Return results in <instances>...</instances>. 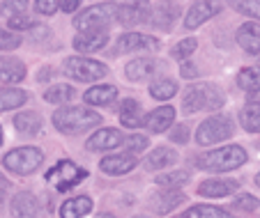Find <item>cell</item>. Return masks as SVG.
I'll list each match as a JSON object with an SVG mask.
<instances>
[{
  "mask_svg": "<svg viewBox=\"0 0 260 218\" xmlns=\"http://www.w3.org/2000/svg\"><path fill=\"white\" fill-rule=\"evenodd\" d=\"M25 7H28V0H5V3L0 5V14L14 19V16H19V14H25Z\"/></svg>",
  "mask_w": 260,
  "mask_h": 218,
  "instance_id": "37",
  "label": "cell"
},
{
  "mask_svg": "<svg viewBox=\"0 0 260 218\" xmlns=\"http://www.w3.org/2000/svg\"><path fill=\"white\" fill-rule=\"evenodd\" d=\"M154 69H157V62H154L152 58H138V60H134V62H129L124 71H127L129 81H145Z\"/></svg>",
  "mask_w": 260,
  "mask_h": 218,
  "instance_id": "25",
  "label": "cell"
},
{
  "mask_svg": "<svg viewBox=\"0 0 260 218\" xmlns=\"http://www.w3.org/2000/svg\"><path fill=\"white\" fill-rule=\"evenodd\" d=\"M85 177H88V172H85L83 168H79V165L74 163V161H69V159L58 161V163L46 172V181L53 184L58 191L74 189V186L79 184L81 179H85Z\"/></svg>",
  "mask_w": 260,
  "mask_h": 218,
  "instance_id": "6",
  "label": "cell"
},
{
  "mask_svg": "<svg viewBox=\"0 0 260 218\" xmlns=\"http://www.w3.org/2000/svg\"><path fill=\"white\" fill-rule=\"evenodd\" d=\"M108 44V34L106 30H99V32H85V34H79L74 39V49L79 53H94V51L104 49Z\"/></svg>",
  "mask_w": 260,
  "mask_h": 218,
  "instance_id": "18",
  "label": "cell"
},
{
  "mask_svg": "<svg viewBox=\"0 0 260 218\" xmlns=\"http://www.w3.org/2000/svg\"><path fill=\"white\" fill-rule=\"evenodd\" d=\"M7 191H10V181L0 174V211H3V204H5V198H7Z\"/></svg>",
  "mask_w": 260,
  "mask_h": 218,
  "instance_id": "44",
  "label": "cell"
},
{
  "mask_svg": "<svg viewBox=\"0 0 260 218\" xmlns=\"http://www.w3.org/2000/svg\"><path fill=\"white\" fill-rule=\"evenodd\" d=\"M175 92H177L175 81H157V83H152V87H150V94H152L154 99H159V101H166V99L175 97Z\"/></svg>",
  "mask_w": 260,
  "mask_h": 218,
  "instance_id": "34",
  "label": "cell"
},
{
  "mask_svg": "<svg viewBox=\"0 0 260 218\" xmlns=\"http://www.w3.org/2000/svg\"><path fill=\"white\" fill-rule=\"evenodd\" d=\"M150 19V5L147 0H136L132 5H120V23L136 25Z\"/></svg>",
  "mask_w": 260,
  "mask_h": 218,
  "instance_id": "16",
  "label": "cell"
},
{
  "mask_svg": "<svg viewBox=\"0 0 260 218\" xmlns=\"http://www.w3.org/2000/svg\"><path fill=\"white\" fill-rule=\"evenodd\" d=\"M21 46V37L14 34L12 30H3L0 28V51H12Z\"/></svg>",
  "mask_w": 260,
  "mask_h": 218,
  "instance_id": "38",
  "label": "cell"
},
{
  "mask_svg": "<svg viewBox=\"0 0 260 218\" xmlns=\"http://www.w3.org/2000/svg\"><path fill=\"white\" fill-rule=\"evenodd\" d=\"M99 168H102V172L113 174V177L127 174L136 168V156H134L132 152H127V154H111V156H106V159H102Z\"/></svg>",
  "mask_w": 260,
  "mask_h": 218,
  "instance_id": "13",
  "label": "cell"
},
{
  "mask_svg": "<svg viewBox=\"0 0 260 218\" xmlns=\"http://www.w3.org/2000/svg\"><path fill=\"white\" fill-rule=\"evenodd\" d=\"M90 209H92V200L88 195H79V198H72L67 202H62L60 218H83L85 213H90Z\"/></svg>",
  "mask_w": 260,
  "mask_h": 218,
  "instance_id": "20",
  "label": "cell"
},
{
  "mask_svg": "<svg viewBox=\"0 0 260 218\" xmlns=\"http://www.w3.org/2000/svg\"><path fill=\"white\" fill-rule=\"evenodd\" d=\"M196 51V39L193 37H187V39H182L180 44H175L173 46V51H171V55L175 60H180V62H184V60L189 58V55Z\"/></svg>",
  "mask_w": 260,
  "mask_h": 218,
  "instance_id": "36",
  "label": "cell"
},
{
  "mask_svg": "<svg viewBox=\"0 0 260 218\" xmlns=\"http://www.w3.org/2000/svg\"><path fill=\"white\" fill-rule=\"evenodd\" d=\"M12 218H40V200L30 191H21L12 200Z\"/></svg>",
  "mask_w": 260,
  "mask_h": 218,
  "instance_id": "11",
  "label": "cell"
},
{
  "mask_svg": "<svg viewBox=\"0 0 260 218\" xmlns=\"http://www.w3.org/2000/svg\"><path fill=\"white\" fill-rule=\"evenodd\" d=\"M14 126L21 131V133H28V136H35L40 133L42 126H44V120H42L40 113L35 111H23L14 117Z\"/></svg>",
  "mask_w": 260,
  "mask_h": 218,
  "instance_id": "24",
  "label": "cell"
},
{
  "mask_svg": "<svg viewBox=\"0 0 260 218\" xmlns=\"http://www.w3.org/2000/svg\"><path fill=\"white\" fill-rule=\"evenodd\" d=\"M159 42L154 37H147L141 32H127L122 37H118L113 46V55L115 53H132V51H143V49H157Z\"/></svg>",
  "mask_w": 260,
  "mask_h": 218,
  "instance_id": "10",
  "label": "cell"
},
{
  "mask_svg": "<svg viewBox=\"0 0 260 218\" xmlns=\"http://www.w3.org/2000/svg\"><path fill=\"white\" fill-rule=\"evenodd\" d=\"M53 124L60 133L74 136V133H83V131L102 124V115L94 111H88L83 106H69L53 113Z\"/></svg>",
  "mask_w": 260,
  "mask_h": 218,
  "instance_id": "1",
  "label": "cell"
},
{
  "mask_svg": "<svg viewBox=\"0 0 260 218\" xmlns=\"http://www.w3.org/2000/svg\"><path fill=\"white\" fill-rule=\"evenodd\" d=\"M255 184H258V186H260V172H258V174H255Z\"/></svg>",
  "mask_w": 260,
  "mask_h": 218,
  "instance_id": "49",
  "label": "cell"
},
{
  "mask_svg": "<svg viewBox=\"0 0 260 218\" xmlns=\"http://www.w3.org/2000/svg\"><path fill=\"white\" fill-rule=\"evenodd\" d=\"M242 126L251 133H260V103H246L240 113Z\"/></svg>",
  "mask_w": 260,
  "mask_h": 218,
  "instance_id": "28",
  "label": "cell"
},
{
  "mask_svg": "<svg viewBox=\"0 0 260 218\" xmlns=\"http://www.w3.org/2000/svg\"><path fill=\"white\" fill-rule=\"evenodd\" d=\"M237 85L244 92H260V67H246L237 76Z\"/></svg>",
  "mask_w": 260,
  "mask_h": 218,
  "instance_id": "31",
  "label": "cell"
},
{
  "mask_svg": "<svg viewBox=\"0 0 260 218\" xmlns=\"http://www.w3.org/2000/svg\"><path fill=\"white\" fill-rule=\"evenodd\" d=\"M219 12H221L219 0H198V3H193V5L189 7L184 25H187L189 30H193V28H198V25L205 23L207 19H212L214 14H219Z\"/></svg>",
  "mask_w": 260,
  "mask_h": 218,
  "instance_id": "9",
  "label": "cell"
},
{
  "mask_svg": "<svg viewBox=\"0 0 260 218\" xmlns=\"http://www.w3.org/2000/svg\"><path fill=\"white\" fill-rule=\"evenodd\" d=\"M85 103H92V106H108L118 99V87L115 85H97L90 87L85 92Z\"/></svg>",
  "mask_w": 260,
  "mask_h": 218,
  "instance_id": "21",
  "label": "cell"
},
{
  "mask_svg": "<svg viewBox=\"0 0 260 218\" xmlns=\"http://www.w3.org/2000/svg\"><path fill=\"white\" fill-rule=\"evenodd\" d=\"M115 21H120V5L104 3V5L83 10L74 19V25H76V30H83V32H99V30H106Z\"/></svg>",
  "mask_w": 260,
  "mask_h": 218,
  "instance_id": "4",
  "label": "cell"
},
{
  "mask_svg": "<svg viewBox=\"0 0 260 218\" xmlns=\"http://www.w3.org/2000/svg\"><path fill=\"white\" fill-rule=\"evenodd\" d=\"M124 142V136L118 129H102L94 136H90V140L85 142L90 152H106V150H115Z\"/></svg>",
  "mask_w": 260,
  "mask_h": 218,
  "instance_id": "12",
  "label": "cell"
},
{
  "mask_svg": "<svg viewBox=\"0 0 260 218\" xmlns=\"http://www.w3.org/2000/svg\"><path fill=\"white\" fill-rule=\"evenodd\" d=\"M97 218H115V216H113V213H106V211H104V213H97Z\"/></svg>",
  "mask_w": 260,
  "mask_h": 218,
  "instance_id": "48",
  "label": "cell"
},
{
  "mask_svg": "<svg viewBox=\"0 0 260 218\" xmlns=\"http://www.w3.org/2000/svg\"><path fill=\"white\" fill-rule=\"evenodd\" d=\"M189 181V172L184 170H173V172H166V174H159L157 177V184L161 189H180Z\"/></svg>",
  "mask_w": 260,
  "mask_h": 218,
  "instance_id": "33",
  "label": "cell"
},
{
  "mask_svg": "<svg viewBox=\"0 0 260 218\" xmlns=\"http://www.w3.org/2000/svg\"><path fill=\"white\" fill-rule=\"evenodd\" d=\"M81 5V0H62V10L64 12H74Z\"/></svg>",
  "mask_w": 260,
  "mask_h": 218,
  "instance_id": "46",
  "label": "cell"
},
{
  "mask_svg": "<svg viewBox=\"0 0 260 218\" xmlns=\"http://www.w3.org/2000/svg\"><path fill=\"white\" fill-rule=\"evenodd\" d=\"M237 42L249 55L260 53V25L258 23H244L237 30Z\"/></svg>",
  "mask_w": 260,
  "mask_h": 218,
  "instance_id": "17",
  "label": "cell"
},
{
  "mask_svg": "<svg viewBox=\"0 0 260 218\" xmlns=\"http://www.w3.org/2000/svg\"><path fill=\"white\" fill-rule=\"evenodd\" d=\"M32 25H35V21L28 19L25 14H19V16H14V19H10L12 30H28V28H32Z\"/></svg>",
  "mask_w": 260,
  "mask_h": 218,
  "instance_id": "42",
  "label": "cell"
},
{
  "mask_svg": "<svg viewBox=\"0 0 260 218\" xmlns=\"http://www.w3.org/2000/svg\"><path fill=\"white\" fill-rule=\"evenodd\" d=\"M171 140L173 142H187L189 140V129L184 124L175 126V131H171Z\"/></svg>",
  "mask_w": 260,
  "mask_h": 218,
  "instance_id": "43",
  "label": "cell"
},
{
  "mask_svg": "<svg viewBox=\"0 0 260 218\" xmlns=\"http://www.w3.org/2000/svg\"><path fill=\"white\" fill-rule=\"evenodd\" d=\"M182 76H184V78H196L198 76V69L196 67H193V64L191 62H184V64H182Z\"/></svg>",
  "mask_w": 260,
  "mask_h": 218,
  "instance_id": "45",
  "label": "cell"
},
{
  "mask_svg": "<svg viewBox=\"0 0 260 218\" xmlns=\"http://www.w3.org/2000/svg\"><path fill=\"white\" fill-rule=\"evenodd\" d=\"M62 71L67 76L76 78L79 83H92L106 76L108 67L104 62H97V60L90 58H67L62 64Z\"/></svg>",
  "mask_w": 260,
  "mask_h": 218,
  "instance_id": "7",
  "label": "cell"
},
{
  "mask_svg": "<svg viewBox=\"0 0 260 218\" xmlns=\"http://www.w3.org/2000/svg\"><path fill=\"white\" fill-rule=\"evenodd\" d=\"M120 122H122L124 126H129V129H136L138 124H143V120H141V103L134 101V99L122 101V106H120Z\"/></svg>",
  "mask_w": 260,
  "mask_h": 218,
  "instance_id": "26",
  "label": "cell"
},
{
  "mask_svg": "<svg viewBox=\"0 0 260 218\" xmlns=\"http://www.w3.org/2000/svg\"><path fill=\"white\" fill-rule=\"evenodd\" d=\"M255 58H258V60H260V53H258V55H255Z\"/></svg>",
  "mask_w": 260,
  "mask_h": 218,
  "instance_id": "52",
  "label": "cell"
},
{
  "mask_svg": "<svg viewBox=\"0 0 260 218\" xmlns=\"http://www.w3.org/2000/svg\"><path fill=\"white\" fill-rule=\"evenodd\" d=\"M240 14L251 16V19H260V0H228Z\"/></svg>",
  "mask_w": 260,
  "mask_h": 218,
  "instance_id": "35",
  "label": "cell"
},
{
  "mask_svg": "<svg viewBox=\"0 0 260 218\" xmlns=\"http://www.w3.org/2000/svg\"><path fill=\"white\" fill-rule=\"evenodd\" d=\"M28 101V94L23 92V90H0V113H5V111H14V108L23 106V103Z\"/></svg>",
  "mask_w": 260,
  "mask_h": 218,
  "instance_id": "27",
  "label": "cell"
},
{
  "mask_svg": "<svg viewBox=\"0 0 260 218\" xmlns=\"http://www.w3.org/2000/svg\"><path fill=\"white\" fill-rule=\"evenodd\" d=\"M37 78H40V81H49V78H51V69H44V71L40 69V76H37Z\"/></svg>",
  "mask_w": 260,
  "mask_h": 218,
  "instance_id": "47",
  "label": "cell"
},
{
  "mask_svg": "<svg viewBox=\"0 0 260 218\" xmlns=\"http://www.w3.org/2000/svg\"><path fill=\"white\" fill-rule=\"evenodd\" d=\"M180 218H233L226 209L212 207V204H198V207H191L189 211H184Z\"/></svg>",
  "mask_w": 260,
  "mask_h": 218,
  "instance_id": "29",
  "label": "cell"
},
{
  "mask_svg": "<svg viewBox=\"0 0 260 218\" xmlns=\"http://www.w3.org/2000/svg\"><path fill=\"white\" fill-rule=\"evenodd\" d=\"M76 97V90L72 85H53L44 92V99L49 103H67Z\"/></svg>",
  "mask_w": 260,
  "mask_h": 218,
  "instance_id": "32",
  "label": "cell"
},
{
  "mask_svg": "<svg viewBox=\"0 0 260 218\" xmlns=\"http://www.w3.org/2000/svg\"><path fill=\"white\" fill-rule=\"evenodd\" d=\"M0 145H3V126H0Z\"/></svg>",
  "mask_w": 260,
  "mask_h": 218,
  "instance_id": "50",
  "label": "cell"
},
{
  "mask_svg": "<svg viewBox=\"0 0 260 218\" xmlns=\"http://www.w3.org/2000/svg\"><path fill=\"white\" fill-rule=\"evenodd\" d=\"M58 7H62V3H60V0H37V3H35V10H37V14H44V16L53 14Z\"/></svg>",
  "mask_w": 260,
  "mask_h": 218,
  "instance_id": "40",
  "label": "cell"
},
{
  "mask_svg": "<svg viewBox=\"0 0 260 218\" xmlns=\"http://www.w3.org/2000/svg\"><path fill=\"white\" fill-rule=\"evenodd\" d=\"M240 189L235 179H207L198 186V193L203 198H226V195L235 193Z\"/></svg>",
  "mask_w": 260,
  "mask_h": 218,
  "instance_id": "15",
  "label": "cell"
},
{
  "mask_svg": "<svg viewBox=\"0 0 260 218\" xmlns=\"http://www.w3.org/2000/svg\"><path fill=\"white\" fill-rule=\"evenodd\" d=\"M233 204H235V209H240V211H253V209H258V198L244 193V195H240Z\"/></svg>",
  "mask_w": 260,
  "mask_h": 218,
  "instance_id": "39",
  "label": "cell"
},
{
  "mask_svg": "<svg viewBox=\"0 0 260 218\" xmlns=\"http://www.w3.org/2000/svg\"><path fill=\"white\" fill-rule=\"evenodd\" d=\"M196 163L201 170L226 172V170H235L246 163V152H244V147H240V145L219 147V150H212V152H207V154L198 156Z\"/></svg>",
  "mask_w": 260,
  "mask_h": 218,
  "instance_id": "2",
  "label": "cell"
},
{
  "mask_svg": "<svg viewBox=\"0 0 260 218\" xmlns=\"http://www.w3.org/2000/svg\"><path fill=\"white\" fill-rule=\"evenodd\" d=\"M25 78V64L14 58H0V83H21Z\"/></svg>",
  "mask_w": 260,
  "mask_h": 218,
  "instance_id": "19",
  "label": "cell"
},
{
  "mask_svg": "<svg viewBox=\"0 0 260 218\" xmlns=\"http://www.w3.org/2000/svg\"><path fill=\"white\" fill-rule=\"evenodd\" d=\"M182 106H184V113L219 111L223 106V92L212 83H198V85H191L184 92Z\"/></svg>",
  "mask_w": 260,
  "mask_h": 218,
  "instance_id": "3",
  "label": "cell"
},
{
  "mask_svg": "<svg viewBox=\"0 0 260 218\" xmlns=\"http://www.w3.org/2000/svg\"><path fill=\"white\" fill-rule=\"evenodd\" d=\"M44 163V152L40 147H16L3 156V165L16 174H30Z\"/></svg>",
  "mask_w": 260,
  "mask_h": 218,
  "instance_id": "5",
  "label": "cell"
},
{
  "mask_svg": "<svg viewBox=\"0 0 260 218\" xmlns=\"http://www.w3.org/2000/svg\"><path fill=\"white\" fill-rule=\"evenodd\" d=\"M177 16V7L175 5H159L154 7L152 12H150V23L159 25V28H171L173 21H175Z\"/></svg>",
  "mask_w": 260,
  "mask_h": 218,
  "instance_id": "30",
  "label": "cell"
},
{
  "mask_svg": "<svg viewBox=\"0 0 260 218\" xmlns=\"http://www.w3.org/2000/svg\"><path fill=\"white\" fill-rule=\"evenodd\" d=\"M134 218H145V216H134Z\"/></svg>",
  "mask_w": 260,
  "mask_h": 218,
  "instance_id": "51",
  "label": "cell"
},
{
  "mask_svg": "<svg viewBox=\"0 0 260 218\" xmlns=\"http://www.w3.org/2000/svg\"><path fill=\"white\" fill-rule=\"evenodd\" d=\"M175 120V108L173 106H161L157 111H152L147 117H143V126L147 131H152V133H164L168 126L173 124Z\"/></svg>",
  "mask_w": 260,
  "mask_h": 218,
  "instance_id": "14",
  "label": "cell"
},
{
  "mask_svg": "<svg viewBox=\"0 0 260 218\" xmlns=\"http://www.w3.org/2000/svg\"><path fill=\"white\" fill-rule=\"evenodd\" d=\"M124 142H127V150L132 152V154H138V152H143V150L147 147V138H145V136H138V133L129 136Z\"/></svg>",
  "mask_w": 260,
  "mask_h": 218,
  "instance_id": "41",
  "label": "cell"
},
{
  "mask_svg": "<svg viewBox=\"0 0 260 218\" xmlns=\"http://www.w3.org/2000/svg\"><path fill=\"white\" fill-rule=\"evenodd\" d=\"M182 202H184V193H180V191H175V189H168L152 198V209L157 213H168L171 209H175L177 204H182Z\"/></svg>",
  "mask_w": 260,
  "mask_h": 218,
  "instance_id": "22",
  "label": "cell"
},
{
  "mask_svg": "<svg viewBox=\"0 0 260 218\" xmlns=\"http://www.w3.org/2000/svg\"><path fill=\"white\" fill-rule=\"evenodd\" d=\"M173 163H177V152L171 150V147H157V150H152V154L145 159V168L147 170L171 168Z\"/></svg>",
  "mask_w": 260,
  "mask_h": 218,
  "instance_id": "23",
  "label": "cell"
},
{
  "mask_svg": "<svg viewBox=\"0 0 260 218\" xmlns=\"http://www.w3.org/2000/svg\"><path fill=\"white\" fill-rule=\"evenodd\" d=\"M233 122L231 117L226 115H214V117H207L196 131V140L198 145H214V142H221L226 138L233 136Z\"/></svg>",
  "mask_w": 260,
  "mask_h": 218,
  "instance_id": "8",
  "label": "cell"
}]
</instances>
